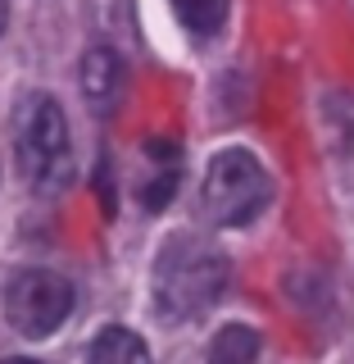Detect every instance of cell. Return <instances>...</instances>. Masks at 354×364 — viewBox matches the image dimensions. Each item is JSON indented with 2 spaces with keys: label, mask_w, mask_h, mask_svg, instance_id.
<instances>
[{
  "label": "cell",
  "mask_w": 354,
  "mask_h": 364,
  "mask_svg": "<svg viewBox=\"0 0 354 364\" xmlns=\"http://www.w3.org/2000/svg\"><path fill=\"white\" fill-rule=\"evenodd\" d=\"M14 155L23 178L37 191H60L73 173V146H68L64 109L50 96H28L14 109Z\"/></svg>",
  "instance_id": "7a4b0ae2"
},
{
  "label": "cell",
  "mask_w": 354,
  "mask_h": 364,
  "mask_svg": "<svg viewBox=\"0 0 354 364\" xmlns=\"http://www.w3.org/2000/svg\"><path fill=\"white\" fill-rule=\"evenodd\" d=\"M177 9V18L187 23L196 37H214L227 18V0H168Z\"/></svg>",
  "instance_id": "ba28073f"
},
{
  "label": "cell",
  "mask_w": 354,
  "mask_h": 364,
  "mask_svg": "<svg viewBox=\"0 0 354 364\" xmlns=\"http://www.w3.org/2000/svg\"><path fill=\"white\" fill-rule=\"evenodd\" d=\"M68 310H73V287L50 269H23L5 287V318L23 337H50Z\"/></svg>",
  "instance_id": "277c9868"
},
{
  "label": "cell",
  "mask_w": 354,
  "mask_h": 364,
  "mask_svg": "<svg viewBox=\"0 0 354 364\" xmlns=\"http://www.w3.org/2000/svg\"><path fill=\"white\" fill-rule=\"evenodd\" d=\"M87 364H150V350H145V341L132 337L128 328H105V333L91 341Z\"/></svg>",
  "instance_id": "8992f818"
},
{
  "label": "cell",
  "mask_w": 354,
  "mask_h": 364,
  "mask_svg": "<svg viewBox=\"0 0 354 364\" xmlns=\"http://www.w3.org/2000/svg\"><path fill=\"white\" fill-rule=\"evenodd\" d=\"M259 360V333L241 323H227L209 346V364H255Z\"/></svg>",
  "instance_id": "52a82bcc"
},
{
  "label": "cell",
  "mask_w": 354,
  "mask_h": 364,
  "mask_svg": "<svg viewBox=\"0 0 354 364\" xmlns=\"http://www.w3.org/2000/svg\"><path fill=\"white\" fill-rule=\"evenodd\" d=\"M5 364H37V360H5Z\"/></svg>",
  "instance_id": "30bf717a"
},
{
  "label": "cell",
  "mask_w": 354,
  "mask_h": 364,
  "mask_svg": "<svg viewBox=\"0 0 354 364\" xmlns=\"http://www.w3.org/2000/svg\"><path fill=\"white\" fill-rule=\"evenodd\" d=\"M272 196V182L250 151H219L209 159L204 173V210L214 214V223L241 228L250 223Z\"/></svg>",
  "instance_id": "3957f363"
},
{
  "label": "cell",
  "mask_w": 354,
  "mask_h": 364,
  "mask_svg": "<svg viewBox=\"0 0 354 364\" xmlns=\"http://www.w3.org/2000/svg\"><path fill=\"white\" fill-rule=\"evenodd\" d=\"M82 91L87 100L96 109H114L123 96V60L114 50H105V46H96V50H87L82 60Z\"/></svg>",
  "instance_id": "5b68a950"
},
{
  "label": "cell",
  "mask_w": 354,
  "mask_h": 364,
  "mask_svg": "<svg viewBox=\"0 0 354 364\" xmlns=\"http://www.w3.org/2000/svg\"><path fill=\"white\" fill-rule=\"evenodd\" d=\"M5 14H9V0H0V28H5Z\"/></svg>",
  "instance_id": "9c48e42d"
},
{
  "label": "cell",
  "mask_w": 354,
  "mask_h": 364,
  "mask_svg": "<svg viewBox=\"0 0 354 364\" xmlns=\"http://www.w3.org/2000/svg\"><path fill=\"white\" fill-rule=\"evenodd\" d=\"M227 287V255L204 237H168L155 259V305L164 318H196Z\"/></svg>",
  "instance_id": "6da1fadb"
}]
</instances>
